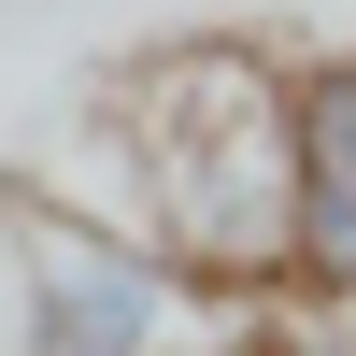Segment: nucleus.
<instances>
[{
    "mask_svg": "<svg viewBox=\"0 0 356 356\" xmlns=\"http://www.w3.org/2000/svg\"><path fill=\"white\" fill-rule=\"evenodd\" d=\"M100 129L129 157V186L86 200L100 228H129L200 300L285 285V72L257 43H186L157 72H129L100 100Z\"/></svg>",
    "mask_w": 356,
    "mask_h": 356,
    "instance_id": "f257e3e1",
    "label": "nucleus"
},
{
    "mask_svg": "<svg viewBox=\"0 0 356 356\" xmlns=\"http://www.w3.org/2000/svg\"><path fill=\"white\" fill-rule=\"evenodd\" d=\"M214 328L228 314L86 200L57 186L0 200V356H214Z\"/></svg>",
    "mask_w": 356,
    "mask_h": 356,
    "instance_id": "f03ea898",
    "label": "nucleus"
},
{
    "mask_svg": "<svg viewBox=\"0 0 356 356\" xmlns=\"http://www.w3.org/2000/svg\"><path fill=\"white\" fill-rule=\"evenodd\" d=\"M285 285L356 300V57L285 72Z\"/></svg>",
    "mask_w": 356,
    "mask_h": 356,
    "instance_id": "7ed1b4c3",
    "label": "nucleus"
}]
</instances>
